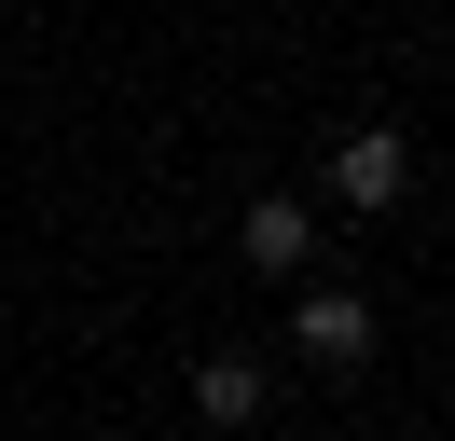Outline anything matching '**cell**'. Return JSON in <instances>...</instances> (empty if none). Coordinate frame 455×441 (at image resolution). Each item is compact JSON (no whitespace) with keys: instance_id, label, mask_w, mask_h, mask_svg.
<instances>
[{"instance_id":"cell-1","label":"cell","mask_w":455,"mask_h":441,"mask_svg":"<svg viewBox=\"0 0 455 441\" xmlns=\"http://www.w3.org/2000/svg\"><path fill=\"white\" fill-rule=\"evenodd\" d=\"M290 290H304V276H290ZM290 358H304V373H359L372 358V303L359 290H304L290 303Z\"/></svg>"},{"instance_id":"cell-2","label":"cell","mask_w":455,"mask_h":441,"mask_svg":"<svg viewBox=\"0 0 455 441\" xmlns=\"http://www.w3.org/2000/svg\"><path fill=\"white\" fill-rule=\"evenodd\" d=\"M414 193V138L400 124H345L331 138V207H400Z\"/></svg>"},{"instance_id":"cell-3","label":"cell","mask_w":455,"mask_h":441,"mask_svg":"<svg viewBox=\"0 0 455 441\" xmlns=\"http://www.w3.org/2000/svg\"><path fill=\"white\" fill-rule=\"evenodd\" d=\"M235 262H249V276H304V262H317V220H304V193H262V207L235 220Z\"/></svg>"},{"instance_id":"cell-4","label":"cell","mask_w":455,"mask_h":441,"mask_svg":"<svg viewBox=\"0 0 455 441\" xmlns=\"http://www.w3.org/2000/svg\"><path fill=\"white\" fill-rule=\"evenodd\" d=\"M194 413H207V428H262V358H194Z\"/></svg>"}]
</instances>
